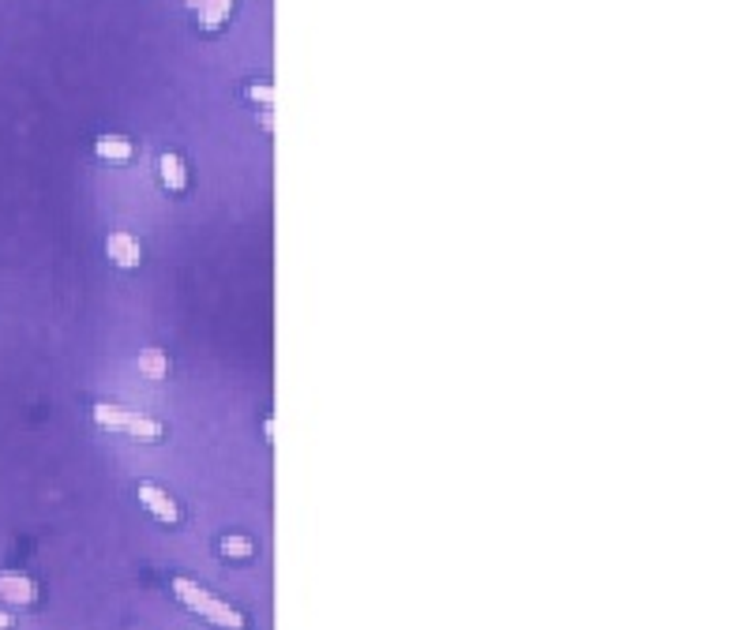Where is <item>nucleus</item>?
Segmentation results:
<instances>
[{"mask_svg": "<svg viewBox=\"0 0 739 630\" xmlns=\"http://www.w3.org/2000/svg\"><path fill=\"white\" fill-rule=\"evenodd\" d=\"M173 597L185 604L188 611H195V616H203L207 623H214L218 630H244V616L233 604L218 601L210 589H203L200 582H192V578H173Z\"/></svg>", "mask_w": 739, "mask_h": 630, "instance_id": "nucleus-1", "label": "nucleus"}, {"mask_svg": "<svg viewBox=\"0 0 739 630\" xmlns=\"http://www.w3.org/2000/svg\"><path fill=\"white\" fill-rule=\"evenodd\" d=\"M94 424L105 428V431H120V436H128L135 443H158L161 436H166V428H161L154 417H147V413L120 409L113 402H98L94 405Z\"/></svg>", "mask_w": 739, "mask_h": 630, "instance_id": "nucleus-2", "label": "nucleus"}, {"mask_svg": "<svg viewBox=\"0 0 739 630\" xmlns=\"http://www.w3.org/2000/svg\"><path fill=\"white\" fill-rule=\"evenodd\" d=\"M139 503L161 521V526H177L180 521V507L173 503V495L166 488H158V484H151V480L139 484Z\"/></svg>", "mask_w": 739, "mask_h": 630, "instance_id": "nucleus-3", "label": "nucleus"}, {"mask_svg": "<svg viewBox=\"0 0 739 630\" xmlns=\"http://www.w3.org/2000/svg\"><path fill=\"white\" fill-rule=\"evenodd\" d=\"M105 256H110V263L120 266V270H135L139 259H143V248H139V241L132 237V233H110V237H105Z\"/></svg>", "mask_w": 739, "mask_h": 630, "instance_id": "nucleus-4", "label": "nucleus"}, {"mask_svg": "<svg viewBox=\"0 0 739 630\" xmlns=\"http://www.w3.org/2000/svg\"><path fill=\"white\" fill-rule=\"evenodd\" d=\"M0 601H8V604H34L38 601V585H34V578H27V574L20 570H0Z\"/></svg>", "mask_w": 739, "mask_h": 630, "instance_id": "nucleus-5", "label": "nucleus"}, {"mask_svg": "<svg viewBox=\"0 0 739 630\" xmlns=\"http://www.w3.org/2000/svg\"><path fill=\"white\" fill-rule=\"evenodd\" d=\"M158 176H161V184H166L173 195H180L188 188V169H185V158L180 154H173V151H166L158 158Z\"/></svg>", "mask_w": 739, "mask_h": 630, "instance_id": "nucleus-6", "label": "nucleus"}, {"mask_svg": "<svg viewBox=\"0 0 739 630\" xmlns=\"http://www.w3.org/2000/svg\"><path fill=\"white\" fill-rule=\"evenodd\" d=\"M233 4H237V0H203L200 4V30H207V34L222 30L229 23V15H233Z\"/></svg>", "mask_w": 739, "mask_h": 630, "instance_id": "nucleus-7", "label": "nucleus"}, {"mask_svg": "<svg viewBox=\"0 0 739 630\" xmlns=\"http://www.w3.org/2000/svg\"><path fill=\"white\" fill-rule=\"evenodd\" d=\"M94 154L102 161H132L135 147H132V139H124V135H102L94 143Z\"/></svg>", "mask_w": 739, "mask_h": 630, "instance_id": "nucleus-8", "label": "nucleus"}, {"mask_svg": "<svg viewBox=\"0 0 739 630\" xmlns=\"http://www.w3.org/2000/svg\"><path fill=\"white\" fill-rule=\"evenodd\" d=\"M139 375H147V380H166V375H169V356L161 353L158 346H147L139 353Z\"/></svg>", "mask_w": 739, "mask_h": 630, "instance_id": "nucleus-9", "label": "nucleus"}, {"mask_svg": "<svg viewBox=\"0 0 739 630\" xmlns=\"http://www.w3.org/2000/svg\"><path fill=\"white\" fill-rule=\"evenodd\" d=\"M222 555L226 560H251L256 544H251L248 536H222Z\"/></svg>", "mask_w": 739, "mask_h": 630, "instance_id": "nucleus-10", "label": "nucleus"}, {"mask_svg": "<svg viewBox=\"0 0 739 630\" xmlns=\"http://www.w3.org/2000/svg\"><path fill=\"white\" fill-rule=\"evenodd\" d=\"M248 102H256V105H263V110H270V105H275V86L270 83H248Z\"/></svg>", "mask_w": 739, "mask_h": 630, "instance_id": "nucleus-11", "label": "nucleus"}, {"mask_svg": "<svg viewBox=\"0 0 739 630\" xmlns=\"http://www.w3.org/2000/svg\"><path fill=\"white\" fill-rule=\"evenodd\" d=\"M259 124H263V132H270V128H275V117H270V110H263V117H259Z\"/></svg>", "mask_w": 739, "mask_h": 630, "instance_id": "nucleus-12", "label": "nucleus"}, {"mask_svg": "<svg viewBox=\"0 0 739 630\" xmlns=\"http://www.w3.org/2000/svg\"><path fill=\"white\" fill-rule=\"evenodd\" d=\"M12 623H15V619L8 616V611H0V630H12Z\"/></svg>", "mask_w": 739, "mask_h": 630, "instance_id": "nucleus-13", "label": "nucleus"}, {"mask_svg": "<svg viewBox=\"0 0 739 630\" xmlns=\"http://www.w3.org/2000/svg\"><path fill=\"white\" fill-rule=\"evenodd\" d=\"M188 4H192V8H195V12H200V4H203V0H188Z\"/></svg>", "mask_w": 739, "mask_h": 630, "instance_id": "nucleus-14", "label": "nucleus"}]
</instances>
